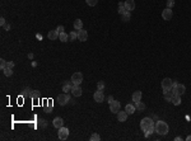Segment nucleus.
<instances>
[{
	"label": "nucleus",
	"instance_id": "e433bc0d",
	"mask_svg": "<svg viewBox=\"0 0 191 141\" xmlns=\"http://www.w3.org/2000/svg\"><path fill=\"white\" fill-rule=\"evenodd\" d=\"M7 67H9V69H13V67H14V62L8 61V62H7Z\"/></svg>",
	"mask_w": 191,
	"mask_h": 141
},
{
	"label": "nucleus",
	"instance_id": "37998d69",
	"mask_svg": "<svg viewBox=\"0 0 191 141\" xmlns=\"http://www.w3.org/2000/svg\"><path fill=\"white\" fill-rule=\"evenodd\" d=\"M28 57H30V59H33V54H28Z\"/></svg>",
	"mask_w": 191,
	"mask_h": 141
},
{
	"label": "nucleus",
	"instance_id": "1a4fd4ad",
	"mask_svg": "<svg viewBox=\"0 0 191 141\" xmlns=\"http://www.w3.org/2000/svg\"><path fill=\"white\" fill-rule=\"evenodd\" d=\"M110 111L112 113H118L120 112V102L118 100H112L110 103Z\"/></svg>",
	"mask_w": 191,
	"mask_h": 141
},
{
	"label": "nucleus",
	"instance_id": "5701e85b",
	"mask_svg": "<svg viewBox=\"0 0 191 141\" xmlns=\"http://www.w3.org/2000/svg\"><path fill=\"white\" fill-rule=\"evenodd\" d=\"M127 10H126V8H125V3H120L118 4V14H124V13H126Z\"/></svg>",
	"mask_w": 191,
	"mask_h": 141
},
{
	"label": "nucleus",
	"instance_id": "9d476101",
	"mask_svg": "<svg viewBox=\"0 0 191 141\" xmlns=\"http://www.w3.org/2000/svg\"><path fill=\"white\" fill-rule=\"evenodd\" d=\"M78 40H79L80 42H85V41L88 40V32L84 31V29H79V31H78Z\"/></svg>",
	"mask_w": 191,
	"mask_h": 141
},
{
	"label": "nucleus",
	"instance_id": "39448f33",
	"mask_svg": "<svg viewBox=\"0 0 191 141\" xmlns=\"http://www.w3.org/2000/svg\"><path fill=\"white\" fill-rule=\"evenodd\" d=\"M172 86H173V80H171L169 78H166L162 80V89H163V92L172 90Z\"/></svg>",
	"mask_w": 191,
	"mask_h": 141
},
{
	"label": "nucleus",
	"instance_id": "2eb2a0df",
	"mask_svg": "<svg viewBox=\"0 0 191 141\" xmlns=\"http://www.w3.org/2000/svg\"><path fill=\"white\" fill-rule=\"evenodd\" d=\"M59 32L55 29V31H50L49 32V35H47V37H49V40H51V41H56L58 38H59Z\"/></svg>",
	"mask_w": 191,
	"mask_h": 141
},
{
	"label": "nucleus",
	"instance_id": "4468645a",
	"mask_svg": "<svg viewBox=\"0 0 191 141\" xmlns=\"http://www.w3.org/2000/svg\"><path fill=\"white\" fill-rule=\"evenodd\" d=\"M125 8L127 12H131L135 9V1L134 0H125Z\"/></svg>",
	"mask_w": 191,
	"mask_h": 141
},
{
	"label": "nucleus",
	"instance_id": "a19ab883",
	"mask_svg": "<svg viewBox=\"0 0 191 141\" xmlns=\"http://www.w3.org/2000/svg\"><path fill=\"white\" fill-rule=\"evenodd\" d=\"M112 100H113V97H112V95H110V97H108V103H111Z\"/></svg>",
	"mask_w": 191,
	"mask_h": 141
},
{
	"label": "nucleus",
	"instance_id": "412c9836",
	"mask_svg": "<svg viewBox=\"0 0 191 141\" xmlns=\"http://www.w3.org/2000/svg\"><path fill=\"white\" fill-rule=\"evenodd\" d=\"M74 28L77 29V31L83 29V22H82L80 19H75V21H74Z\"/></svg>",
	"mask_w": 191,
	"mask_h": 141
},
{
	"label": "nucleus",
	"instance_id": "c756f323",
	"mask_svg": "<svg viewBox=\"0 0 191 141\" xmlns=\"http://www.w3.org/2000/svg\"><path fill=\"white\" fill-rule=\"evenodd\" d=\"M85 3L88 4L89 7H96L97 3H98V0H85Z\"/></svg>",
	"mask_w": 191,
	"mask_h": 141
},
{
	"label": "nucleus",
	"instance_id": "a878e982",
	"mask_svg": "<svg viewBox=\"0 0 191 141\" xmlns=\"http://www.w3.org/2000/svg\"><path fill=\"white\" fill-rule=\"evenodd\" d=\"M135 107H136V108H138L139 111H144V109H145V104H144V103H143L141 100L136 102V103H135Z\"/></svg>",
	"mask_w": 191,
	"mask_h": 141
},
{
	"label": "nucleus",
	"instance_id": "4c0bfd02",
	"mask_svg": "<svg viewBox=\"0 0 191 141\" xmlns=\"http://www.w3.org/2000/svg\"><path fill=\"white\" fill-rule=\"evenodd\" d=\"M56 31H58L59 33H63V32H64V26H59V27L56 28Z\"/></svg>",
	"mask_w": 191,
	"mask_h": 141
},
{
	"label": "nucleus",
	"instance_id": "7ed1b4c3",
	"mask_svg": "<svg viewBox=\"0 0 191 141\" xmlns=\"http://www.w3.org/2000/svg\"><path fill=\"white\" fill-rule=\"evenodd\" d=\"M172 92L173 94H177V95H182L185 92H186V86L182 84H178L176 81H173V86H172Z\"/></svg>",
	"mask_w": 191,
	"mask_h": 141
},
{
	"label": "nucleus",
	"instance_id": "c9c22d12",
	"mask_svg": "<svg viewBox=\"0 0 191 141\" xmlns=\"http://www.w3.org/2000/svg\"><path fill=\"white\" fill-rule=\"evenodd\" d=\"M5 24H7V22H5V18H4V17H1V18H0V26H1V27H4Z\"/></svg>",
	"mask_w": 191,
	"mask_h": 141
},
{
	"label": "nucleus",
	"instance_id": "9b49d317",
	"mask_svg": "<svg viewBox=\"0 0 191 141\" xmlns=\"http://www.w3.org/2000/svg\"><path fill=\"white\" fill-rule=\"evenodd\" d=\"M93 98H94V100L97 103H102L103 100H104V94H103L102 90H97L93 94Z\"/></svg>",
	"mask_w": 191,
	"mask_h": 141
},
{
	"label": "nucleus",
	"instance_id": "ddd939ff",
	"mask_svg": "<svg viewBox=\"0 0 191 141\" xmlns=\"http://www.w3.org/2000/svg\"><path fill=\"white\" fill-rule=\"evenodd\" d=\"M83 90H82L80 85H74L73 89H71V94H73L74 97H80Z\"/></svg>",
	"mask_w": 191,
	"mask_h": 141
},
{
	"label": "nucleus",
	"instance_id": "4be33fe9",
	"mask_svg": "<svg viewBox=\"0 0 191 141\" xmlns=\"http://www.w3.org/2000/svg\"><path fill=\"white\" fill-rule=\"evenodd\" d=\"M163 93H164V99L167 102H171V98L173 97V92L172 90H166V92H163Z\"/></svg>",
	"mask_w": 191,
	"mask_h": 141
},
{
	"label": "nucleus",
	"instance_id": "cd10ccee",
	"mask_svg": "<svg viewBox=\"0 0 191 141\" xmlns=\"http://www.w3.org/2000/svg\"><path fill=\"white\" fill-rule=\"evenodd\" d=\"M3 71H4V75H5V76H12V75H13V69L5 67Z\"/></svg>",
	"mask_w": 191,
	"mask_h": 141
},
{
	"label": "nucleus",
	"instance_id": "f3484780",
	"mask_svg": "<svg viewBox=\"0 0 191 141\" xmlns=\"http://www.w3.org/2000/svg\"><path fill=\"white\" fill-rule=\"evenodd\" d=\"M141 97H143V94H141V92L140 90H136V92H134L132 93V102H139V100H141Z\"/></svg>",
	"mask_w": 191,
	"mask_h": 141
},
{
	"label": "nucleus",
	"instance_id": "dca6fc26",
	"mask_svg": "<svg viewBox=\"0 0 191 141\" xmlns=\"http://www.w3.org/2000/svg\"><path fill=\"white\" fill-rule=\"evenodd\" d=\"M117 120L120 121V122H125L126 120H127V112L126 111H120V112L117 113Z\"/></svg>",
	"mask_w": 191,
	"mask_h": 141
},
{
	"label": "nucleus",
	"instance_id": "aec40b11",
	"mask_svg": "<svg viewBox=\"0 0 191 141\" xmlns=\"http://www.w3.org/2000/svg\"><path fill=\"white\" fill-rule=\"evenodd\" d=\"M135 109H136V107L134 106V104H127L125 107V111L127 112V114H132V113H135Z\"/></svg>",
	"mask_w": 191,
	"mask_h": 141
},
{
	"label": "nucleus",
	"instance_id": "f257e3e1",
	"mask_svg": "<svg viewBox=\"0 0 191 141\" xmlns=\"http://www.w3.org/2000/svg\"><path fill=\"white\" fill-rule=\"evenodd\" d=\"M154 126H155L154 122H153V120H152L150 117H144L143 120L140 121V128H141V131L144 132L145 137H148L149 135L153 134Z\"/></svg>",
	"mask_w": 191,
	"mask_h": 141
},
{
	"label": "nucleus",
	"instance_id": "7c9ffc66",
	"mask_svg": "<svg viewBox=\"0 0 191 141\" xmlns=\"http://www.w3.org/2000/svg\"><path fill=\"white\" fill-rule=\"evenodd\" d=\"M99 140H101V136L98 134H93L90 136V141H99Z\"/></svg>",
	"mask_w": 191,
	"mask_h": 141
},
{
	"label": "nucleus",
	"instance_id": "b1692460",
	"mask_svg": "<svg viewBox=\"0 0 191 141\" xmlns=\"http://www.w3.org/2000/svg\"><path fill=\"white\" fill-rule=\"evenodd\" d=\"M59 40L61 42H66V41H69V35H66L65 32H63V33L59 35Z\"/></svg>",
	"mask_w": 191,
	"mask_h": 141
},
{
	"label": "nucleus",
	"instance_id": "423d86ee",
	"mask_svg": "<svg viewBox=\"0 0 191 141\" xmlns=\"http://www.w3.org/2000/svg\"><path fill=\"white\" fill-rule=\"evenodd\" d=\"M70 102V97L66 94V93H63V94H59L58 95V103L60 106H65Z\"/></svg>",
	"mask_w": 191,
	"mask_h": 141
},
{
	"label": "nucleus",
	"instance_id": "72a5a7b5",
	"mask_svg": "<svg viewBox=\"0 0 191 141\" xmlns=\"http://www.w3.org/2000/svg\"><path fill=\"white\" fill-rule=\"evenodd\" d=\"M32 98H33V99H38V98H40V93L37 92V90H33V93H32Z\"/></svg>",
	"mask_w": 191,
	"mask_h": 141
},
{
	"label": "nucleus",
	"instance_id": "f03ea898",
	"mask_svg": "<svg viewBox=\"0 0 191 141\" xmlns=\"http://www.w3.org/2000/svg\"><path fill=\"white\" fill-rule=\"evenodd\" d=\"M168 130H169V127H168V125H167L164 121H157V122H155L154 131H155V132H157L158 135H162V136H164V135L168 134Z\"/></svg>",
	"mask_w": 191,
	"mask_h": 141
},
{
	"label": "nucleus",
	"instance_id": "79ce46f5",
	"mask_svg": "<svg viewBox=\"0 0 191 141\" xmlns=\"http://www.w3.org/2000/svg\"><path fill=\"white\" fill-rule=\"evenodd\" d=\"M180 140H182L180 136H177V137H175V141H180Z\"/></svg>",
	"mask_w": 191,
	"mask_h": 141
},
{
	"label": "nucleus",
	"instance_id": "473e14b6",
	"mask_svg": "<svg viewBox=\"0 0 191 141\" xmlns=\"http://www.w3.org/2000/svg\"><path fill=\"white\" fill-rule=\"evenodd\" d=\"M97 88H98V90H103V88H104V83H103V81H98Z\"/></svg>",
	"mask_w": 191,
	"mask_h": 141
},
{
	"label": "nucleus",
	"instance_id": "0eeeda50",
	"mask_svg": "<svg viewBox=\"0 0 191 141\" xmlns=\"http://www.w3.org/2000/svg\"><path fill=\"white\" fill-rule=\"evenodd\" d=\"M58 136H59L60 140H66L68 137H69V128H66V127H61L59 128V132H58Z\"/></svg>",
	"mask_w": 191,
	"mask_h": 141
},
{
	"label": "nucleus",
	"instance_id": "c03bdc74",
	"mask_svg": "<svg viewBox=\"0 0 191 141\" xmlns=\"http://www.w3.org/2000/svg\"><path fill=\"white\" fill-rule=\"evenodd\" d=\"M186 140H187V141H191V135H190V136H187V137H186Z\"/></svg>",
	"mask_w": 191,
	"mask_h": 141
},
{
	"label": "nucleus",
	"instance_id": "f8f14e48",
	"mask_svg": "<svg viewBox=\"0 0 191 141\" xmlns=\"http://www.w3.org/2000/svg\"><path fill=\"white\" fill-rule=\"evenodd\" d=\"M52 125H54V127L55 128H61V127L64 126V120L61 118V117H56L55 120H54V122H52Z\"/></svg>",
	"mask_w": 191,
	"mask_h": 141
},
{
	"label": "nucleus",
	"instance_id": "58836bf2",
	"mask_svg": "<svg viewBox=\"0 0 191 141\" xmlns=\"http://www.w3.org/2000/svg\"><path fill=\"white\" fill-rule=\"evenodd\" d=\"M40 122H41V126H42V127L46 126V121H45V120H41Z\"/></svg>",
	"mask_w": 191,
	"mask_h": 141
},
{
	"label": "nucleus",
	"instance_id": "6e6552de",
	"mask_svg": "<svg viewBox=\"0 0 191 141\" xmlns=\"http://www.w3.org/2000/svg\"><path fill=\"white\" fill-rule=\"evenodd\" d=\"M173 17V13H172V9L171 8H166L163 12H162V18L164 21H171Z\"/></svg>",
	"mask_w": 191,
	"mask_h": 141
},
{
	"label": "nucleus",
	"instance_id": "6ab92c4d",
	"mask_svg": "<svg viewBox=\"0 0 191 141\" xmlns=\"http://www.w3.org/2000/svg\"><path fill=\"white\" fill-rule=\"evenodd\" d=\"M171 103H172V104H175V106H178V104H181V95L173 94V97L171 98Z\"/></svg>",
	"mask_w": 191,
	"mask_h": 141
},
{
	"label": "nucleus",
	"instance_id": "a211bd4d",
	"mask_svg": "<svg viewBox=\"0 0 191 141\" xmlns=\"http://www.w3.org/2000/svg\"><path fill=\"white\" fill-rule=\"evenodd\" d=\"M73 86H74V84L71 83V80L70 81H66L65 84L63 85V92H71V89H73Z\"/></svg>",
	"mask_w": 191,
	"mask_h": 141
},
{
	"label": "nucleus",
	"instance_id": "c85d7f7f",
	"mask_svg": "<svg viewBox=\"0 0 191 141\" xmlns=\"http://www.w3.org/2000/svg\"><path fill=\"white\" fill-rule=\"evenodd\" d=\"M32 93H33V90H31V89H23V95H26V97H30V98H32Z\"/></svg>",
	"mask_w": 191,
	"mask_h": 141
},
{
	"label": "nucleus",
	"instance_id": "ea45409f",
	"mask_svg": "<svg viewBox=\"0 0 191 141\" xmlns=\"http://www.w3.org/2000/svg\"><path fill=\"white\" fill-rule=\"evenodd\" d=\"M4 28H5V31H9V29H10V26H9V24H5Z\"/></svg>",
	"mask_w": 191,
	"mask_h": 141
},
{
	"label": "nucleus",
	"instance_id": "393cba45",
	"mask_svg": "<svg viewBox=\"0 0 191 141\" xmlns=\"http://www.w3.org/2000/svg\"><path fill=\"white\" fill-rule=\"evenodd\" d=\"M75 40H78V32L73 31L69 33V41H75Z\"/></svg>",
	"mask_w": 191,
	"mask_h": 141
},
{
	"label": "nucleus",
	"instance_id": "2f4dec72",
	"mask_svg": "<svg viewBox=\"0 0 191 141\" xmlns=\"http://www.w3.org/2000/svg\"><path fill=\"white\" fill-rule=\"evenodd\" d=\"M0 67H1V70H4V69L7 67V61H5L4 59L0 60Z\"/></svg>",
	"mask_w": 191,
	"mask_h": 141
},
{
	"label": "nucleus",
	"instance_id": "bb28decb",
	"mask_svg": "<svg viewBox=\"0 0 191 141\" xmlns=\"http://www.w3.org/2000/svg\"><path fill=\"white\" fill-rule=\"evenodd\" d=\"M121 17H122V21L124 22H129L130 18H131V13H130V12H126V13H124Z\"/></svg>",
	"mask_w": 191,
	"mask_h": 141
},
{
	"label": "nucleus",
	"instance_id": "f704fd0d",
	"mask_svg": "<svg viewBox=\"0 0 191 141\" xmlns=\"http://www.w3.org/2000/svg\"><path fill=\"white\" fill-rule=\"evenodd\" d=\"M173 5H175V1L173 0H167V8H173Z\"/></svg>",
	"mask_w": 191,
	"mask_h": 141
},
{
	"label": "nucleus",
	"instance_id": "20e7f679",
	"mask_svg": "<svg viewBox=\"0 0 191 141\" xmlns=\"http://www.w3.org/2000/svg\"><path fill=\"white\" fill-rule=\"evenodd\" d=\"M71 83H73L74 85H80L82 84V81H83V74L82 72H74L73 75H71Z\"/></svg>",
	"mask_w": 191,
	"mask_h": 141
}]
</instances>
